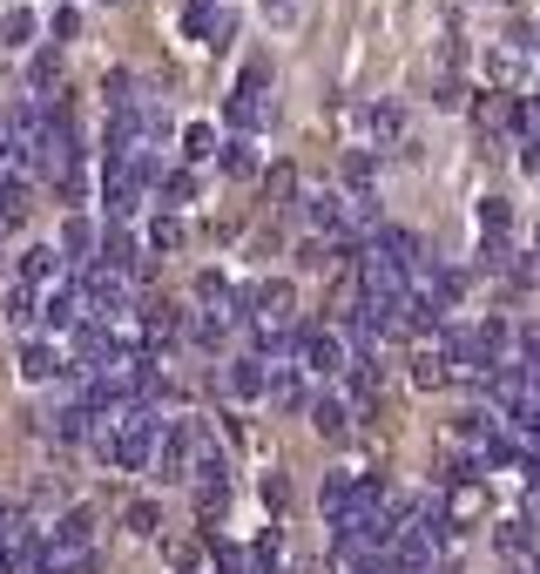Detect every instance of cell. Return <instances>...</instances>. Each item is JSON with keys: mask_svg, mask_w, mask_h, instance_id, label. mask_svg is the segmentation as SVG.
Here are the masks:
<instances>
[{"mask_svg": "<svg viewBox=\"0 0 540 574\" xmlns=\"http://www.w3.org/2000/svg\"><path fill=\"white\" fill-rule=\"evenodd\" d=\"M156 244H163V250L183 244V223H176V216H156Z\"/></svg>", "mask_w": 540, "mask_h": 574, "instance_id": "ba28073f", "label": "cell"}, {"mask_svg": "<svg viewBox=\"0 0 540 574\" xmlns=\"http://www.w3.org/2000/svg\"><path fill=\"white\" fill-rule=\"evenodd\" d=\"M365 122H372V136L392 142V136H406V108H399V102H372V108H365Z\"/></svg>", "mask_w": 540, "mask_h": 574, "instance_id": "3957f363", "label": "cell"}, {"mask_svg": "<svg viewBox=\"0 0 540 574\" xmlns=\"http://www.w3.org/2000/svg\"><path fill=\"white\" fill-rule=\"evenodd\" d=\"M223 169H230V176H257V149H250V142H230Z\"/></svg>", "mask_w": 540, "mask_h": 574, "instance_id": "5b68a950", "label": "cell"}, {"mask_svg": "<svg viewBox=\"0 0 540 574\" xmlns=\"http://www.w3.org/2000/svg\"><path fill=\"white\" fill-rule=\"evenodd\" d=\"M412 372H419V386H446V359H439V352H426Z\"/></svg>", "mask_w": 540, "mask_h": 574, "instance_id": "8992f818", "label": "cell"}, {"mask_svg": "<svg viewBox=\"0 0 540 574\" xmlns=\"http://www.w3.org/2000/svg\"><path fill=\"white\" fill-rule=\"evenodd\" d=\"M263 14L270 21H291V0H263Z\"/></svg>", "mask_w": 540, "mask_h": 574, "instance_id": "9c48e42d", "label": "cell"}, {"mask_svg": "<svg viewBox=\"0 0 540 574\" xmlns=\"http://www.w3.org/2000/svg\"><path fill=\"white\" fill-rule=\"evenodd\" d=\"M183 149H189V156H210L216 136H210V129H183Z\"/></svg>", "mask_w": 540, "mask_h": 574, "instance_id": "52a82bcc", "label": "cell"}, {"mask_svg": "<svg viewBox=\"0 0 540 574\" xmlns=\"http://www.w3.org/2000/svg\"><path fill=\"white\" fill-rule=\"evenodd\" d=\"M270 122V102L257 89H230V129H263Z\"/></svg>", "mask_w": 540, "mask_h": 574, "instance_id": "7a4b0ae2", "label": "cell"}, {"mask_svg": "<svg viewBox=\"0 0 540 574\" xmlns=\"http://www.w3.org/2000/svg\"><path fill=\"white\" fill-rule=\"evenodd\" d=\"M0 42H8V48L34 42V14H27V8H21V14H8V21H0Z\"/></svg>", "mask_w": 540, "mask_h": 574, "instance_id": "277c9868", "label": "cell"}, {"mask_svg": "<svg viewBox=\"0 0 540 574\" xmlns=\"http://www.w3.org/2000/svg\"><path fill=\"white\" fill-rule=\"evenodd\" d=\"M486 74H493V89H520L533 74V55L520 42H500V48H486Z\"/></svg>", "mask_w": 540, "mask_h": 574, "instance_id": "6da1fadb", "label": "cell"}]
</instances>
